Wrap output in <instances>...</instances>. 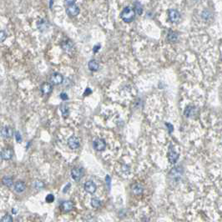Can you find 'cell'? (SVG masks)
Instances as JSON below:
<instances>
[{"mask_svg":"<svg viewBox=\"0 0 222 222\" xmlns=\"http://www.w3.org/2000/svg\"><path fill=\"white\" fill-rule=\"evenodd\" d=\"M134 10H135V12H136L138 14H142L143 9H142V6H141V4H140V2H136V3H135Z\"/></svg>","mask_w":222,"mask_h":222,"instance_id":"cell-20","label":"cell"},{"mask_svg":"<svg viewBox=\"0 0 222 222\" xmlns=\"http://www.w3.org/2000/svg\"><path fill=\"white\" fill-rule=\"evenodd\" d=\"M168 158H169L170 162L172 163V164L176 163V161H177V160H178V158H179V155H178V153H176V150H174L173 146H171L170 149H169Z\"/></svg>","mask_w":222,"mask_h":222,"instance_id":"cell-6","label":"cell"},{"mask_svg":"<svg viewBox=\"0 0 222 222\" xmlns=\"http://www.w3.org/2000/svg\"><path fill=\"white\" fill-rule=\"evenodd\" d=\"M89 69L91 70V71H97L99 69V64L95 60H91V61H89Z\"/></svg>","mask_w":222,"mask_h":222,"instance_id":"cell-15","label":"cell"},{"mask_svg":"<svg viewBox=\"0 0 222 222\" xmlns=\"http://www.w3.org/2000/svg\"><path fill=\"white\" fill-rule=\"evenodd\" d=\"M50 81L53 84H60L64 81V77L62 74L55 73L54 74H52L50 77Z\"/></svg>","mask_w":222,"mask_h":222,"instance_id":"cell-11","label":"cell"},{"mask_svg":"<svg viewBox=\"0 0 222 222\" xmlns=\"http://www.w3.org/2000/svg\"><path fill=\"white\" fill-rule=\"evenodd\" d=\"M96 185L94 183L93 181H89L85 182L84 184V190L86 192H88L89 194H94L96 191Z\"/></svg>","mask_w":222,"mask_h":222,"instance_id":"cell-10","label":"cell"},{"mask_svg":"<svg viewBox=\"0 0 222 222\" xmlns=\"http://www.w3.org/2000/svg\"><path fill=\"white\" fill-rule=\"evenodd\" d=\"M45 200H46L47 202H49V203H51L54 201V196L52 195V194H49V195H48L45 198Z\"/></svg>","mask_w":222,"mask_h":222,"instance_id":"cell-24","label":"cell"},{"mask_svg":"<svg viewBox=\"0 0 222 222\" xmlns=\"http://www.w3.org/2000/svg\"><path fill=\"white\" fill-rule=\"evenodd\" d=\"M90 93H91V89L88 88L85 90V92H84V95H88V94H89Z\"/></svg>","mask_w":222,"mask_h":222,"instance_id":"cell-29","label":"cell"},{"mask_svg":"<svg viewBox=\"0 0 222 222\" xmlns=\"http://www.w3.org/2000/svg\"><path fill=\"white\" fill-rule=\"evenodd\" d=\"M74 203L70 201H68L63 202L62 205H61V207H62L63 211L65 212H69L70 211H72L74 209Z\"/></svg>","mask_w":222,"mask_h":222,"instance_id":"cell-14","label":"cell"},{"mask_svg":"<svg viewBox=\"0 0 222 222\" xmlns=\"http://www.w3.org/2000/svg\"><path fill=\"white\" fill-rule=\"evenodd\" d=\"M14 191L17 193H22V192H24V191H25L26 186L23 181H18V182H16L15 184H14Z\"/></svg>","mask_w":222,"mask_h":222,"instance_id":"cell-13","label":"cell"},{"mask_svg":"<svg viewBox=\"0 0 222 222\" xmlns=\"http://www.w3.org/2000/svg\"><path fill=\"white\" fill-rule=\"evenodd\" d=\"M60 98L62 99L63 100H67L69 97H68V95L66 94V93H62L60 94Z\"/></svg>","mask_w":222,"mask_h":222,"instance_id":"cell-27","label":"cell"},{"mask_svg":"<svg viewBox=\"0 0 222 222\" xmlns=\"http://www.w3.org/2000/svg\"><path fill=\"white\" fill-rule=\"evenodd\" d=\"M41 92L44 94H49L52 92L53 90V86H52L51 84L49 83H44L41 85Z\"/></svg>","mask_w":222,"mask_h":222,"instance_id":"cell-12","label":"cell"},{"mask_svg":"<svg viewBox=\"0 0 222 222\" xmlns=\"http://www.w3.org/2000/svg\"><path fill=\"white\" fill-rule=\"evenodd\" d=\"M91 206L94 208H99V207H100V206H101V202L97 198H93L91 200Z\"/></svg>","mask_w":222,"mask_h":222,"instance_id":"cell-18","label":"cell"},{"mask_svg":"<svg viewBox=\"0 0 222 222\" xmlns=\"http://www.w3.org/2000/svg\"><path fill=\"white\" fill-rule=\"evenodd\" d=\"M105 147H106V143L102 139H97L94 141V148L97 151H102L105 149Z\"/></svg>","mask_w":222,"mask_h":222,"instance_id":"cell-5","label":"cell"},{"mask_svg":"<svg viewBox=\"0 0 222 222\" xmlns=\"http://www.w3.org/2000/svg\"><path fill=\"white\" fill-rule=\"evenodd\" d=\"M60 110H61V113H62L63 117L66 118L69 115V108L65 105H62L61 108H60Z\"/></svg>","mask_w":222,"mask_h":222,"instance_id":"cell-19","label":"cell"},{"mask_svg":"<svg viewBox=\"0 0 222 222\" xmlns=\"http://www.w3.org/2000/svg\"><path fill=\"white\" fill-rule=\"evenodd\" d=\"M1 222H13V217L9 215H5L1 219Z\"/></svg>","mask_w":222,"mask_h":222,"instance_id":"cell-22","label":"cell"},{"mask_svg":"<svg viewBox=\"0 0 222 222\" xmlns=\"http://www.w3.org/2000/svg\"><path fill=\"white\" fill-rule=\"evenodd\" d=\"M3 183H4V186H8V187H12V186H13V184H14L13 179H12L11 177H9V176L4 177V178L3 179Z\"/></svg>","mask_w":222,"mask_h":222,"instance_id":"cell-17","label":"cell"},{"mask_svg":"<svg viewBox=\"0 0 222 222\" xmlns=\"http://www.w3.org/2000/svg\"><path fill=\"white\" fill-rule=\"evenodd\" d=\"M7 38V35H6V33L4 31H0V43L4 42L6 39Z\"/></svg>","mask_w":222,"mask_h":222,"instance_id":"cell-23","label":"cell"},{"mask_svg":"<svg viewBox=\"0 0 222 222\" xmlns=\"http://www.w3.org/2000/svg\"><path fill=\"white\" fill-rule=\"evenodd\" d=\"M68 145L70 149L72 150H76L80 146V140L76 136H71L68 140Z\"/></svg>","mask_w":222,"mask_h":222,"instance_id":"cell-2","label":"cell"},{"mask_svg":"<svg viewBox=\"0 0 222 222\" xmlns=\"http://www.w3.org/2000/svg\"><path fill=\"white\" fill-rule=\"evenodd\" d=\"M177 38H178V34H176L175 32H171L169 34V35H168V39L171 41H175V40L177 39Z\"/></svg>","mask_w":222,"mask_h":222,"instance_id":"cell-21","label":"cell"},{"mask_svg":"<svg viewBox=\"0 0 222 222\" xmlns=\"http://www.w3.org/2000/svg\"><path fill=\"white\" fill-rule=\"evenodd\" d=\"M66 12H67V14L69 15L72 16V17H75V16H77L79 14V8L75 4H69L66 8Z\"/></svg>","mask_w":222,"mask_h":222,"instance_id":"cell-3","label":"cell"},{"mask_svg":"<svg viewBox=\"0 0 222 222\" xmlns=\"http://www.w3.org/2000/svg\"><path fill=\"white\" fill-rule=\"evenodd\" d=\"M83 176H84V171L81 168H74L71 171V176L75 181H80Z\"/></svg>","mask_w":222,"mask_h":222,"instance_id":"cell-4","label":"cell"},{"mask_svg":"<svg viewBox=\"0 0 222 222\" xmlns=\"http://www.w3.org/2000/svg\"><path fill=\"white\" fill-rule=\"evenodd\" d=\"M180 18H181V15H180V13L178 11L176 10V9H170L169 10V19H170L171 22L176 23V22L179 21Z\"/></svg>","mask_w":222,"mask_h":222,"instance_id":"cell-8","label":"cell"},{"mask_svg":"<svg viewBox=\"0 0 222 222\" xmlns=\"http://www.w3.org/2000/svg\"><path fill=\"white\" fill-rule=\"evenodd\" d=\"M0 133L4 138H10L13 135L14 131H13V129L9 126H4L0 129Z\"/></svg>","mask_w":222,"mask_h":222,"instance_id":"cell-9","label":"cell"},{"mask_svg":"<svg viewBox=\"0 0 222 222\" xmlns=\"http://www.w3.org/2000/svg\"><path fill=\"white\" fill-rule=\"evenodd\" d=\"M99 49H100V45H96V46L94 48V53H97V51H98Z\"/></svg>","mask_w":222,"mask_h":222,"instance_id":"cell-28","label":"cell"},{"mask_svg":"<svg viewBox=\"0 0 222 222\" xmlns=\"http://www.w3.org/2000/svg\"><path fill=\"white\" fill-rule=\"evenodd\" d=\"M120 17L125 23H130L134 20V17H135V11L129 7H126L122 11Z\"/></svg>","mask_w":222,"mask_h":222,"instance_id":"cell-1","label":"cell"},{"mask_svg":"<svg viewBox=\"0 0 222 222\" xmlns=\"http://www.w3.org/2000/svg\"><path fill=\"white\" fill-rule=\"evenodd\" d=\"M15 136H16V140H17V142L20 143L21 141H22V136H21V134H19V132H16Z\"/></svg>","mask_w":222,"mask_h":222,"instance_id":"cell-26","label":"cell"},{"mask_svg":"<svg viewBox=\"0 0 222 222\" xmlns=\"http://www.w3.org/2000/svg\"><path fill=\"white\" fill-rule=\"evenodd\" d=\"M14 151L9 148H5L1 151V157L4 160H9L13 158Z\"/></svg>","mask_w":222,"mask_h":222,"instance_id":"cell-7","label":"cell"},{"mask_svg":"<svg viewBox=\"0 0 222 222\" xmlns=\"http://www.w3.org/2000/svg\"><path fill=\"white\" fill-rule=\"evenodd\" d=\"M69 44V42L65 43L64 44H63V46H62L63 49H65V50H67V51H68V50H69V49H72V46H73L71 43H70L69 44Z\"/></svg>","mask_w":222,"mask_h":222,"instance_id":"cell-25","label":"cell"},{"mask_svg":"<svg viewBox=\"0 0 222 222\" xmlns=\"http://www.w3.org/2000/svg\"><path fill=\"white\" fill-rule=\"evenodd\" d=\"M132 191L135 195H140L143 192V187L140 186V185H139V184L134 185V186H132Z\"/></svg>","mask_w":222,"mask_h":222,"instance_id":"cell-16","label":"cell"}]
</instances>
